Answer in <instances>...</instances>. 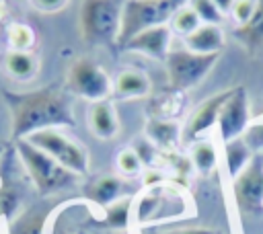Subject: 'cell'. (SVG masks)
<instances>
[{"mask_svg":"<svg viewBox=\"0 0 263 234\" xmlns=\"http://www.w3.org/2000/svg\"><path fill=\"white\" fill-rule=\"evenodd\" d=\"M6 103L12 115V138L25 140L41 129H64L76 125L70 101L53 90H31V92H10Z\"/></svg>","mask_w":263,"mask_h":234,"instance_id":"1","label":"cell"},{"mask_svg":"<svg viewBox=\"0 0 263 234\" xmlns=\"http://www.w3.org/2000/svg\"><path fill=\"white\" fill-rule=\"evenodd\" d=\"M16 154L35 185V189L41 195H55L62 193L78 183V174L55 162L49 154L35 148L27 140H16Z\"/></svg>","mask_w":263,"mask_h":234,"instance_id":"2","label":"cell"},{"mask_svg":"<svg viewBox=\"0 0 263 234\" xmlns=\"http://www.w3.org/2000/svg\"><path fill=\"white\" fill-rule=\"evenodd\" d=\"M189 0H125L117 41L123 45L140 31L154 25H168L173 14Z\"/></svg>","mask_w":263,"mask_h":234,"instance_id":"3","label":"cell"},{"mask_svg":"<svg viewBox=\"0 0 263 234\" xmlns=\"http://www.w3.org/2000/svg\"><path fill=\"white\" fill-rule=\"evenodd\" d=\"M125 0H82L80 31L88 43L117 41Z\"/></svg>","mask_w":263,"mask_h":234,"instance_id":"4","label":"cell"},{"mask_svg":"<svg viewBox=\"0 0 263 234\" xmlns=\"http://www.w3.org/2000/svg\"><path fill=\"white\" fill-rule=\"evenodd\" d=\"M25 140L31 142L35 148L43 150L45 154H49L55 162H60L68 170L76 172L78 177L88 172V152H86V148L80 142H76L74 138H70L64 129H58V127L41 129V131L31 133Z\"/></svg>","mask_w":263,"mask_h":234,"instance_id":"5","label":"cell"},{"mask_svg":"<svg viewBox=\"0 0 263 234\" xmlns=\"http://www.w3.org/2000/svg\"><path fill=\"white\" fill-rule=\"evenodd\" d=\"M220 55H201V53H193L189 49H173L166 60V76H168V84L173 90L183 92L189 90L193 86H197L216 66Z\"/></svg>","mask_w":263,"mask_h":234,"instance_id":"6","label":"cell"},{"mask_svg":"<svg viewBox=\"0 0 263 234\" xmlns=\"http://www.w3.org/2000/svg\"><path fill=\"white\" fill-rule=\"evenodd\" d=\"M66 80H68V90L72 94L90 103L109 101L113 92V80L109 78V74L99 64L86 57L72 62V66L68 68Z\"/></svg>","mask_w":263,"mask_h":234,"instance_id":"7","label":"cell"},{"mask_svg":"<svg viewBox=\"0 0 263 234\" xmlns=\"http://www.w3.org/2000/svg\"><path fill=\"white\" fill-rule=\"evenodd\" d=\"M232 199L242 216H257L263 211V152L232 179Z\"/></svg>","mask_w":263,"mask_h":234,"instance_id":"8","label":"cell"},{"mask_svg":"<svg viewBox=\"0 0 263 234\" xmlns=\"http://www.w3.org/2000/svg\"><path fill=\"white\" fill-rule=\"evenodd\" d=\"M249 121H251V107H249V94L245 90V86H234L230 88L220 115H218V133L220 140L232 142L236 138H242L245 131L249 129Z\"/></svg>","mask_w":263,"mask_h":234,"instance_id":"9","label":"cell"},{"mask_svg":"<svg viewBox=\"0 0 263 234\" xmlns=\"http://www.w3.org/2000/svg\"><path fill=\"white\" fill-rule=\"evenodd\" d=\"M173 37L175 33L168 25H154L134 35L127 43H123V49L152 60H166V55L173 51Z\"/></svg>","mask_w":263,"mask_h":234,"instance_id":"10","label":"cell"},{"mask_svg":"<svg viewBox=\"0 0 263 234\" xmlns=\"http://www.w3.org/2000/svg\"><path fill=\"white\" fill-rule=\"evenodd\" d=\"M228 92H230V88L212 94L210 99H205V101L189 115V119H187V123H185V127H183V138H185L187 142L193 144V142H197V140H203V135H205L212 127H216L220 109H222V105H224Z\"/></svg>","mask_w":263,"mask_h":234,"instance_id":"11","label":"cell"},{"mask_svg":"<svg viewBox=\"0 0 263 234\" xmlns=\"http://www.w3.org/2000/svg\"><path fill=\"white\" fill-rule=\"evenodd\" d=\"M185 49L201 55H220V51L226 45V33L222 25H208L201 23L191 35L183 39Z\"/></svg>","mask_w":263,"mask_h":234,"instance_id":"12","label":"cell"},{"mask_svg":"<svg viewBox=\"0 0 263 234\" xmlns=\"http://www.w3.org/2000/svg\"><path fill=\"white\" fill-rule=\"evenodd\" d=\"M125 187H127V183L121 174H103L88 183L86 199L90 203L107 209L109 205H113L125 197Z\"/></svg>","mask_w":263,"mask_h":234,"instance_id":"13","label":"cell"},{"mask_svg":"<svg viewBox=\"0 0 263 234\" xmlns=\"http://www.w3.org/2000/svg\"><path fill=\"white\" fill-rule=\"evenodd\" d=\"M86 121H88V129L99 140H113L119 131V119H117V113L111 101L92 103L88 109Z\"/></svg>","mask_w":263,"mask_h":234,"instance_id":"14","label":"cell"},{"mask_svg":"<svg viewBox=\"0 0 263 234\" xmlns=\"http://www.w3.org/2000/svg\"><path fill=\"white\" fill-rule=\"evenodd\" d=\"M152 82L142 70H121L113 80V94L119 99H144L150 94Z\"/></svg>","mask_w":263,"mask_h":234,"instance_id":"15","label":"cell"},{"mask_svg":"<svg viewBox=\"0 0 263 234\" xmlns=\"http://www.w3.org/2000/svg\"><path fill=\"white\" fill-rule=\"evenodd\" d=\"M146 138L158 150H173L177 146L179 138H183V129H181L179 121H175V119H158V117H152L146 123Z\"/></svg>","mask_w":263,"mask_h":234,"instance_id":"16","label":"cell"},{"mask_svg":"<svg viewBox=\"0 0 263 234\" xmlns=\"http://www.w3.org/2000/svg\"><path fill=\"white\" fill-rule=\"evenodd\" d=\"M189 160H191V166H193L195 172H199L203 177H210L218 168L216 144L212 140H208V138L193 142L191 148H189Z\"/></svg>","mask_w":263,"mask_h":234,"instance_id":"17","label":"cell"},{"mask_svg":"<svg viewBox=\"0 0 263 234\" xmlns=\"http://www.w3.org/2000/svg\"><path fill=\"white\" fill-rule=\"evenodd\" d=\"M4 68H6L8 76H12L14 80L27 82L37 74V57L31 51L10 49L4 55Z\"/></svg>","mask_w":263,"mask_h":234,"instance_id":"18","label":"cell"},{"mask_svg":"<svg viewBox=\"0 0 263 234\" xmlns=\"http://www.w3.org/2000/svg\"><path fill=\"white\" fill-rule=\"evenodd\" d=\"M253 156H255V152L245 142V138H236L232 142H226L224 144V162H226V170H228L230 179H234L253 160Z\"/></svg>","mask_w":263,"mask_h":234,"instance_id":"19","label":"cell"},{"mask_svg":"<svg viewBox=\"0 0 263 234\" xmlns=\"http://www.w3.org/2000/svg\"><path fill=\"white\" fill-rule=\"evenodd\" d=\"M45 228H47V213L33 207L12 220L8 234H45Z\"/></svg>","mask_w":263,"mask_h":234,"instance_id":"20","label":"cell"},{"mask_svg":"<svg viewBox=\"0 0 263 234\" xmlns=\"http://www.w3.org/2000/svg\"><path fill=\"white\" fill-rule=\"evenodd\" d=\"M236 37L247 47H259V45H263V0H259L253 18L247 25L236 27Z\"/></svg>","mask_w":263,"mask_h":234,"instance_id":"21","label":"cell"},{"mask_svg":"<svg viewBox=\"0 0 263 234\" xmlns=\"http://www.w3.org/2000/svg\"><path fill=\"white\" fill-rule=\"evenodd\" d=\"M199 25H201V21H199V16L195 14V10H193L189 4L181 6V8L173 14V18L168 21V27L173 29V33H175V35H181L183 39H185L187 35H191Z\"/></svg>","mask_w":263,"mask_h":234,"instance_id":"22","label":"cell"},{"mask_svg":"<svg viewBox=\"0 0 263 234\" xmlns=\"http://www.w3.org/2000/svg\"><path fill=\"white\" fill-rule=\"evenodd\" d=\"M115 166H117V170H119V174H121L123 179H134V177L144 174V164H142L138 152H136L132 146L117 152V156H115Z\"/></svg>","mask_w":263,"mask_h":234,"instance_id":"23","label":"cell"},{"mask_svg":"<svg viewBox=\"0 0 263 234\" xmlns=\"http://www.w3.org/2000/svg\"><path fill=\"white\" fill-rule=\"evenodd\" d=\"M6 39L10 43V49L16 51H31L33 43H35V33L29 25L25 23H12L6 31Z\"/></svg>","mask_w":263,"mask_h":234,"instance_id":"24","label":"cell"},{"mask_svg":"<svg viewBox=\"0 0 263 234\" xmlns=\"http://www.w3.org/2000/svg\"><path fill=\"white\" fill-rule=\"evenodd\" d=\"M132 216H134V203L129 197H123L105 209V224H109L111 228H123L127 226Z\"/></svg>","mask_w":263,"mask_h":234,"instance_id":"25","label":"cell"},{"mask_svg":"<svg viewBox=\"0 0 263 234\" xmlns=\"http://www.w3.org/2000/svg\"><path fill=\"white\" fill-rule=\"evenodd\" d=\"M195 14L199 16L201 23H208V25H222L224 23V12L214 4V0H189L187 2Z\"/></svg>","mask_w":263,"mask_h":234,"instance_id":"26","label":"cell"},{"mask_svg":"<svg viewBox=\"0 0 263 234\" xmlns=\"http://www.w3.org/2000/svg\"><path fill=\"white\" fill-rule=\"evenodd\" d=\"M257 4H259V0H234V4L230 8V16L236 23V27H242L253 18Z\"/></svg>","mask_w":263,"mask_h":234,"instance_id":"27","label":"cell"},{"mask_svg":"<svg viewBox=\"0 0 263 234\" xmlns=\"http://www.w3.org/2000/svg\"><path fill=\"white\" fill-rule=\"evenodd\" d=\"M21 207V197L14 193L10 187L0 183V220L2 218H12Z\"/></svg>","mask_w":263,"mask_h":234,"instance_id":"28","label":"cell"},{"mask_svg":"<svg viewBox=\"0 0 263 234\" xmlns=\"http://www.w3.org/2000/svg\"><path fill=\"white\" fill-rule=\"evenodd\" d=\"M140 234H216V232L210 228H201V226H173V228L146 226V228H142Z\"/></svg>","mask_w":263,"mask_h":234,"instance_id":"29","label":"cell"},{"mask_svg":"<svg viewBox=\"0 0 263 234\" xmlns=\"http://www.w3.org/2000/svg\"><path fill=\"white\" fill-rule=\"evenodd\" d=\"M68 0H31V4L41 12H58L66 6Z\"/></svg>","mask_w":263,"mask_h":234,"instance_id":"30","label":"cell"},{"mask_svg":"<svg viewBox=\"0 0 263 234\" xmlns=\"http://www.w3.org/2000/svg\"><path fill=\"white\" fill-rule=\"evenodd\" d=\"M214 4L226 14V12H230V8H232V4H234V0H214Z\"/></svg>","mask_w":263,"mask_h":234,"instance_id":"31","label":"cell"},{"mask_svg":"<svg viewBox=\"0 0 263 234\" xmlns=\"http://www.w3.org/2000/svg\"><path fill=\"white\" fill-rule=\"evenodd\" d=\"M2 154H4V146L0 144V158H2Z\"/></svg>","mask_w":263,"mask_h":234,"instance_id":"32","label":"cell"},{"mask_svg":"<svg viewBox=\"0 0 263 234\" xmlns=\"http://www.w3.org/2000/svg\"><path fill=\"white\" fill-rule=\"evenodd\" d=\"M216 234H218V232H216Z\"/></svg>","mask_w":263,"mask_h":234,"instance_id":"33","label":"cell"}]
</instances>
